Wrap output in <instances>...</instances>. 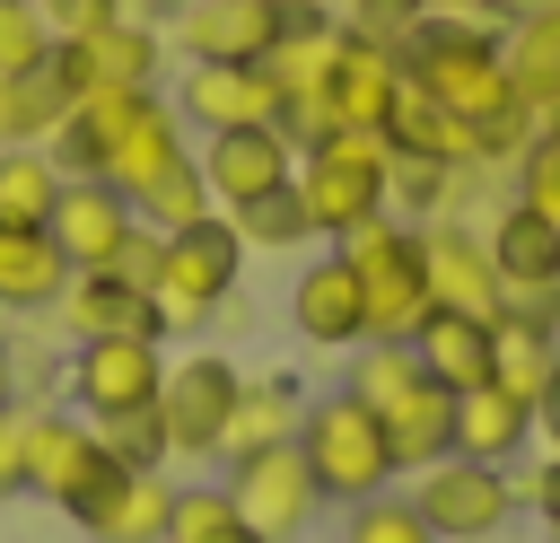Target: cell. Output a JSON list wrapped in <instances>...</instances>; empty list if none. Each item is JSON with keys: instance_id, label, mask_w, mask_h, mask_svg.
Here are the masks:
<instances>
[{"instance_id": "obj_16", "label": "cell", "mask_w": 560, "mask_h": 543, "mask_svg": "<svg viewBox=\"0 0 560 543\" xmlns=\"http://www.w3.org/2000/svg\"><path fill=\"white\" fill-rule=\"evenodd\" d=\"M236 272H245V236L228 228V210L158 236V289H184V298L228 307V298H236Z\"/></svg>"}, {"instance_id": "obj_20", "label": "cell", "mask_w": 560, "mask_h": 543, "mask_svg": "<svg viewBox=\"0 0 560 543\" xmlns=\"http://www.w3.org/2000/svg\"><path fill=\"white\" fill-rule=\"evenodd\" d=\"M44 324H52L61 342H96V333H158V307H149L140 289H122L114 272H70ZM158 342H166V333H158Z\"/></svg>"}, {"instance_id": "obj_2", "label": "cell", "mask_w": 560, "mask_h": 543, "mask_svg": "<svg viewBox=\"0 0 560 543\" xmlns=\"http://www.w3.org/2000/svg\"><path fill=\"white\" fill-rule=\"evenodd\" d=\"M332 254L350 263V280H359V298H368V342H411V333L429 324V254H420V228H411V219L376 210V219L350 228Z\"/></svg>"}, {"instance_id": "obj_21", "label": "cell", "mask_w": 560, "mask_h": 543, "mask_svg": "<svg viewBox=\"0 0 560 543\" xmlns=\"http://www.w3.org/2000/svg\"><path fill=\"white\" fill-rule=\"evenodd\" d=\"M481 245H490V263H499V289H551V280H560V219H542V210L516 201V193L490 210Z\"/></svg>"}, {"instance_id": "obj_12", "label": "cell", "mask_w": 560, "mask_h": 543, "mask_svg": "<svg viewBox=\"0 0 560 543\" xmlns=\"http://www.w3.org/2000/svg\"><path fill=\"white\" fill-rule=\"evenodd\" d=\"M192 158H201V184H210L219 210H245V201H262V193H289V175H298V149H289L280 123L210 131V140H192Z\"/></svg>"}, {"instance_id": "obj_36", "label": "cell", "mask_w": 560, "mask_h": 543, "mask_svg": "<svg viewBox=\"0 0 560 543\" xmlns=\"http://www.w3.org/2000/svg\"><path fill=\"white\" fill-rule=\"evenodd\" d=\"M516 201H534L542 219H560V149L534 131V149L516 158Z\"/></svg>"}, {"instance_id": "obj_42", "label": "cell", "mask_w": 560, "mask_h": 543, "mask_svg": "<svg viewBox=\"0 0 560 543\" xmlns=\"http://www.w3.org/2000/svg\"><path fill=\"white\" fill-rule=\"evenodd\" d=\"M26 490V429H18V412H0V499H18Z\"/></svg>"}, {"instance_id": "obj_3", "label": "cell", "mask_w": 560, "mask_h": 543, "mask_svg": "<svg viewBox=\"0 0 560 543\" xmlns=\"http://www.w3.org/2000/svg\"><path fill=\"white\" fill-rule=\"evenodd\" d=\"M298 455H306L324 508H350V499H376V490L402 482V464H394V447H385V420H376L368 403H350V394H315V403H306Z\"/></svg>"}, {"instance_id": "obj_46", "label": "cell", "mask_w": 560, "mask_h": 543, "mask_svg": "<svg viewBox=\"0 0 560 543\" xmlns=\"http://www.w3.org/2000/svg\"><path fill=\"white\" fill-rule=\"evenodd\" d=\"M455 9H472V18H516L525 0H455Z\"/></svg>"}, {"instance_id": "obj_25", "label": "cell", "mask_w": 560, "mask_h": 543, "mask_svg": "<svg viewBox=\"0 0 560 543\" xmlns=\"http://www.w3.org/2000/svg\"><path fill=\"white\" fill-rule=\"evenodd\" d=\"M70 263L52 245V228H0V307L9 315H52Z\"/></svg>"}, {"instance_id": "obj_24", "label": "cell", "mask_w": 560, "mask_h": 543, "mask_svg": "<svg viewBox=\"0 0 560 543\" xmlns=\"http://www.w3.org/2000/svg\"><path fill=\"white\" fill-rule=\"evenodd\" d=\"M376 420H385V447H394V464H402V473H420V464L455 455V394H446V385H429V377H420L411 394H394Z\"/></svg>"}, {"instance_id": "obj_44", "label": "cell", "mask_w": 560, "mask_h": 543, "mask_svg": "<svg viewBox=\"0 0 560 543\" xmlns=\"http://www.w3.org/2000/svg\"><path fill=\"white\" fill-rule=\"evenodd\" d=\"M0 412H18V359H9V342H0Z\"/></svg>"}, {"instance_id": "obj_39", "label": "cell", "mask_w": 560, "mask_h": 543, "mask_svg": "<svg viewBox=\"0 0 560 543\" xmlns=\"http://www.w3.org/2000/svg\"><path fill=\"white\" fill-rule=\"evenodd\" d=\"M105 272H114L122 289H140V298H149V289H158V228H131V236H122V254H114Z\"/></svg>"}, {"instance_id": "obj_29", "label": "cell", "mask_w": 560, "mask_h": 543, "mask_svg": "<svg viewBox=\"0 0 560 543\" xmlns=\"http://www.w3.org/2000/svg\"><path fill=\"white\" fill-rule=\"evenodd\" d=\"M551 377H560V342H551V333H525V324L499 315V324H490V385H508V394L534 403Z\"/></svg>"}, {"instance_id": "obj_40", "label": "cell", "mask_w": 560, "mask_h": 543, "mask_svg": "<svg viewBox=\"0 0 560 543\" xmlns=\"http://www.w3.org/2000/svg\"><path fill=\"white\" fill-rule=\"evenodd\" d=\"M499 315H508V324H525V333H551V342H560V280H551V289H508V298H499Z\"/></svg>"}, {"instance_id": "obj_41", "label": "cell", "mask_w": 560, "mask_h": 543, "mask_svg": "<svg viewBox=\"0 0 560 543\" xmlns=\"http://www.w3.org/2000/svg\"><path fill=\"white\" fill-rule=\"evenodd\" d=\"M516 499H525L542 525H560V455H534V464H525V482H516Z\"/></svg>"}, {"instance_id": "obj_34", "label": "cell", "mask_w": 560, "mask_h": 543, "mask_svg": "<svg viewBox=\"0 0 560 543\" xmlns=\"http://www.w3.org/2000/svg\"><path fill=\"white\" fill-rule=\"evenodd\" d=\"M245 517L228 499V482H175V517H166V543H228Z\"/></svg>"}, {"instance_id": "obj_43", "label": "cell", "mask_w": 560, "mask_h": 543, "mask_svg": "<svg viewBox=\"0 0 560 543\" xmlns=\"http://www.w3.org/2000/svg\"><path fill=\"white\" fill-rule=\"evenodd\" d=\"M534 447H542V455H560V377L534 394Z\"/></svg>"}, {"instance_id": "obj_4", "label": "cell", "mask_w": 560, "mask_h": 543, "mask_svg": "<svg viewBox=\"0 0 560 543\" xmlns=\"http://www.w3.org/2000/svg\"><path fill=\"white\" fill-rule=\"evenodd\" d=\"M289 193H298L306 228L341 245L350 228H368V219L385 210V131H332V140L298 149Z\"/></svg>"}, {"instance_id": "obj_33", "label": "cell", "mask_w": 560, "mask_h": 543, "mask_svg": "<svg viewBox=\"0 0 560 543\" xmlns=\"http://www.w3.org/2000/svg\"><path fill=\"white\" fill-rule=\"evenodd\" d=\"M228 228H236V236H245L254 254H298V245H315V228H306L298 193H262V201L228 210Z\"/></svg>"}, {"instance_id": "obj_5", "label": "cell", "mask_w": 560, "mask_h": 543, "mask_svg": "<svg viewBox=\"0 0 560 543\" xmlns=\"http://www.w3.org/2000/svg\"><path fill=\"white\" fill-rule=\"evenodd\" d=\"M158 385H166V342L158 333H96V342H70V377H61V403L105 429L122 412H158Z\"/></svg>"}, {"instance_id": "obj_45", "label": "cell", "mask_w": 560, "mask_h": 543, "mask_svg": "<svg viewBox=\"0 0 560 543\" xmlns=\"http://www.w3.org/2000/svg\"><path fill=\"white\" fill-rule=\"evenodd\" d=\"M122 9H131V18H158V26H166V18L184 9V0H122Z\"/></svg>"}, {"instance_id": "obj_13", "label": "cell", "mask_w": 560, "mask_h": 543, "mask_svg": "<svg viewBox=\"0 0 560 543\" xmlns=\"http://www.w3.org/2000/svg\"><path fill=\"white\" fill-rule=\"evenodd\" d=\"M420 254H429V307L499 324V298H508V289H499V263H490L481 228H464V219H429V228H420Z\"/></svg>"}, {"instance_id": "obj_30", "label": "cell", "mask_w": 560, "mask_h": 543, "mask_svg": "<svg viewBox=\"0 0 560 543\" xmlns=\"http://www.w3.org/2000/svg\"><path fill=\"white\" fill-rule=\"evenodd\" d=\"M411 385H420L411 342H359V350H350V377H341V394H350V403L385 412V403H394V394H411Z\"/></svg>"}, {"instance_id": "obj_18", "label": "cell", "mask_w": 560, "mask_h": 543, "mask_svg": "<svg viewBox=\"0 0 560 543\" xmlns=\"http://www.w3.org/2000/svg\"><path fill=\"white\" fill-rule=\"evenodd\" d=\"M306 403H315V394L298 385V368H254V377L236 385V412H228L219 464H236V455H254V447H298Z\"/></svg>"}, {"instance_id": "obj_50", "label": "cell", "mask_w": 560, "mask_h": 543, "mask_svg": "<svg viewBox=\"0 0 560 543\" xmlns=\"http://www.w3.org/2000/svg\"><path fill=\"white\" fill-rule=\"evenodd\" d=\"M158 543H166V534H158Z\"/></svg>"}, {"instance_id": "obj_28", "label": "cell", "mask_w": 560, "mask_h": 543, "mask_svg": "<svg viewBox=\"0 0 560 543\" xmlns=\"http://www.w3.org/2000/svg\"><path fill=\"white\" fill-rule=\"evenodd\" d=\"M61 166L44 149H0V228H44L52 201H61Z\"/></svg>"}, {"instance_id": "obj_10", "label": "cell", "mask_w": 560, "mask_h": 543, "mask_svg": "<svg viewBox=\"0 0 560 543\" xmlns=\"http://www.w3.org/2000/svg\"><path fill=\"white\" fill-rule=\"evenodd\" d=\"M52 70L70 79V96H88V88H158L166 79V26L158 18H114L96 35L52 44Z\"/></svg>"}, {"instance_id": "obj_27", "label": "cell", "mask_w": 560, "mask_h": 543, "mask_svg": "<svg viewBox=\"0 0 560 543\" xmlns=\"http://www.w3.org/2000/svg\"><path fill=\"white\" fill-rule=\"evenodd\" d=\"M166 517H175V473H166V464H131L122 490L105 499V517H96L88 534H96V543H158Z\"/></svg>"}, {"instance_id": "obj_15", "label": "cell", "mask_w": 560, "mask_h": 543, "mask_svg": "<svg viewBox=\"0 0 560 543\" xmlns=\"http://www.w3.org/2000/svg\"><path fill=\"white\" fill-rule=\"evenodd\" d=\"M44 228H52V245H61V263H70V272H105V263L122 254V236L140 228V210H131L114 184H96V175H70Z\"/></svg>"}, {"instance_id": "obj_49", "label": "cell", "mask_w": 560, "mask_h": 543, "mask_svg": "<svg viewBox=\"0 0 560 543\" xmlns=\"http://www.w3.org/2000/svg\"><path fill=\"white\" fill-rule=\"evenodd\" d=\"M542 534H551V543H560V525H542Z\"/></svg>"}, {"instance_id": "obj_22", "label": "cell", "mask_w": 560, "mask_h": 543, "mask_svg": "<svg viewBox=\"0 0 560 543\" xmlns=\"http://www.w3.org/2000/svg\"><path fill=\"white\" fill-rule=\"evenodd\" d=\"M534 447V403L508 385H464L455 394V455L472 464H525Z\"/></svg>"}, {"instance_id": "obj_17", "label": "cell", "mask_w": 560, "mask_h": 543, "mask_svg": "<svg viewBox=\"0 0 560 543\" xmlns=\"http://www.w3.org/2000/svg\"><path fill=\"white\" fill-rule=\"evenodd\" d=\"M289 324H298L315 350H341V359L368 342V298H359V280H350L341 254H315V263L289 280Z\"/></svg>"}, {"instance_id": "obj_8", "label": "cell", "mask_w": 560, "mask_h": 543, "mask_svg": "<svg viewBox=\"0 0 560 543\" xmlns=\"http://www.w3.org/2000/svg\"><path fill=\"white\" fill-rule=\"evenodd\" d=\"M219 482H228L236 517H245L254 534H271V543H298V534L315 525V508H324V490H315V473H306L298 447H254V455H236Z\"/></svg>"}, {"instance_id": "obj_47", "label": "cell", "mask_w": 560, "mask_h": 543, "mask_svg": "<svg viewBox=\"0 0 560 543\" xmlns=\"http://www.w3.org/2000/svg\"><path fill=\"white\" fill-rule=\"evenodd\" d=\"M228 543H271V534H254V525H236V534H228Z\"/></svg>"}, {"instance_id": "obj_19", "label": "cell", "mask_w": 560, "mask_h": 543, "mask_svg": "<svg viewBox=\"0 0 560 543\" xmlns=\"http://www.w3.org/2000/svg\"><path fill=\"white\" fill-rule=\"evenodd\" d=\"M499 53H508L516 105H525L534 123L560 114V0H525V9L499 26Z\"/></svg>"}, {"instance_id": "obj_37", "label": "cell", "mask_w": 560, "mask_h": 543, "mask_svg": "<svg viewBox=\"0 0 560 543\" xmlns=\"http://www.w3.org/2000/svg\"><path fill=\"white\" fill-rule=\"evenodd\" d=\"M122 464H166V429H158V412H122V420H105L96 429Z\"/></svg>"}, {"instance_id": "obj_32", "label": "cell", "mask_w": 560, "mask_h": 543, "mask_svg": "<svg viewBox=\"0 0 560 543\" xmlns=\"http://www.w3.org/2000/svg\"><path fill=\"white\" fill-rule=\"evenodd\" d=\"M131 210H140V228H158V236H166V228H192V219H210L219 201H210V184H201V158H184V166H166V175H158V184H149Z\"/></svg>"}, {"instance_id": "obj_14", "label": "cell", "mask_w": 560, "mask_h": 543, "mask_svg": "<svg viewBox=\"0 0 560 543\" xmlns=\"http://www.w3.org/2000/svg\"><path fill=\"white\" fill-rule=\"evenodd\" d=\"M166 44L184 61H262L280 44V9L271 0H184L166 18Z\"/></svg>"}, {"instance_id": "obj_23", "label": "cell", "mask_w": 560, "mask_h": 543, "mask_svg": "<svg viewBox=\"0 0 560 543\" xmlns=\"http://www.w3.org/2000/svg\"><path fill=\"white\" fill-rule=\"evenodd\" d=\"M411 359H420V377L446 385V394L490 385V324H481V315H446V307H429V324L411 333Z\"/></svg>"}, {"instance_id": "obj_35", "label": "cell", "mask_w": 560, "mask_h": 543, "mask_svg": "<svg viewBox=\"0 0 560 543\" xmlns=\"http://www.w3.org/2000/svg\"><path fill=\"white\" fill-rule=\"evenodd\" d=\"M52 61V26L35 18V0H0V79Z\"/></svg>"}, {"instance_id": "obj_26", "label": "cell", "mask_w": 560, "mask_h": 543, "mask_svg": "<svg viewBox=\"0 0 560 543\" xmlns=\"http://www.w3.org/2000/svg\"><path fill=\"white\" fill-rule=\"evenodd\" d=\"M61 114H70V79H61L52 61L0 79V149H44V140L61 131Z\"/></svg>"}, {"instance_id": "obj_9", "label": "cell", "mask_w": 560, "mask_h": 543, "mask_svg": "<svg viewBox=\"0 0 560 543\" xmlns=\"http://www.w3.org/2000/svg\"><path fill=\"white\" fill-rule=\"evenodd\" d=\"M394 96H402V44L359 35V26H332L324 114H332L341 131H385V123H394Z\"/></svg>"}, {"instance_id": "obj_11", "label": "cell", "mask_w": 560, "mask_h": 543, "mask_svg": "<svg viewBox=\"0 0 560 543\" xmlns=\"http://www.w3.org/2000/svg\"><path fill=\"white\" fill-rule=\"evenodd\" d=\"M175 123L184 131H245V123H280V88L262 79V61H184L175 79Z\"/></svg>"}, {"instance_id": "obj_1", "label": "cell", "mask_w": 560, "mask_h": 543, "mask_svg": "<svg viewBox=\"0 0 560 543\" xmlns=\"http://www.w3.org/2000/svg\"><path fill=\"white\" fill-rule=\"evenodd\" d=\"M402 88H420L429 105H446L455 123H472L490 166H516L534 149V131H542L516 105V88H508L499 26L472 18V9H420V26L402 35Z\"/></svg>"}, {"instance_id": "obj_38", "label": "cell", "mask_w": 560, "mask_h": 543, "mask_svg": "<svg viewBox=\"0 0 560 543\" xmlns=\"http://www.w3.org/2000/svg\"><path fill=\"white\" fill-rule=\"evenodd\" d=\"M35 18L52 26V44H70V35H96V26L131 18V9H122V0H35Z\"/></svg>"}, {"instance_id": "obj_48", "label": "cell", "mask_w": 560, "mask_h": 543, "mask_svg": "<svg viewBox=\"0 0 560 543\" xmlns=\"http://www.w3.org/2000/svg\"><path fill=\"white\" fill-rule=\"evenodd\" d=\"M542 140H551V149H560V114H542Z\"/></svg>"}, {"instance_id": "obj_31", "label": "cell", "mask_w": 560, "mask_h": 543, "mask_svg": "<svg viewBox=\"0 0 560 543\" xmlns=\"http://www.w3.org/2000/svg\"><path fill=\"white\" fill-rule=\"evenodd\" d=\"M341 543H438V534H429V517L411 508V490L394 482V490L341 508Z\"/></svg>"}, {"instance_id": "obj_7", "label": "cell", "mask_w": 560, "mask_h": 543, "mask_svg": "<svg viewBox=\"0 0 560 543\" xmlns=\"http://www.w3.org/2000/svg\"><path fill=\"white\" fill-rule=\"evenodd\" d=\"M236 385H245V368L219 359V350H184V359H166V385H158L166 464H219V438H228Z\"/></svg>"}, {"instance_id": "obj_6", "label": "cell", "mask_w": 560, "mask_h": 543, "mask_svg": "<svg viewBox=\"0 0 560 543\" xmlns=\"http://www.w3.org/2000/svg\"><path fill=\"white\" fill-rule=\"evenodd\" d=\"M402 490H411V508L429 517L438 543H490L525 508L516 499V473L508 464H472V455H438V464L402 473Z\"/></svg>"}]
</instances>
